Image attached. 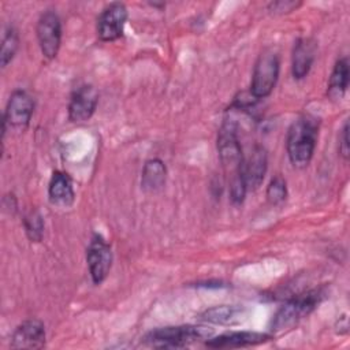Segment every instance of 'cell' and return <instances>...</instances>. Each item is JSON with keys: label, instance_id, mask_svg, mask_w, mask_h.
Instances as JSON below:
<instances>
[{"label": "cell", "instance_id": "6da1fadb", "mask_svg": "<svg viewBox=\"0 0 350 350\" xmlns=\"http://www.w3.org/2000/svg\"><path fill=\"white\" fill-rule=\"evenodd\" d=\"M319 119L313 115H299L287 130L286 150L290 163L295 168H305L309 165L319 137Z\"/></svg>", "mask_w": 350, "mask_h": 350}, {"label": "cell", "instance_id": "7a4b0ae2", "mask_svg": "<svg viewBox=\"0 0 350 350\" xmlns=\"http://www.w3.org/2000/svg\"><path fill=\"white\" fill-rule=\"evenodd\" d=\"M217 153L220 164L228 176V182L242 176L243 153L238 138V124L234 119L226 118L217 134Z\"/></svg>", "mask_w": 350, "mask_h": 350}, {"label": "cell", "instance_id": "3957f363", "mask_svg": "<svg viewBox=\"0 0 350 350\" xmlns=\"http://www.w3.org/2000/svg\"><path fill=\"white\" fill-rule=\"evenodd\" d=\"M323 298L324 291L321 288L310 290L291 298L284 305H282L273 314L271 321V329L273 332H283L293 328L299 320L310 314L323 301Z\"/></svg>", "mask_w": 350, "mask_h": 350}, {"label": "cell", "instance_id": "277c9868", "mask_svg": "<svg viewBox=\"0 0 350 350\" xmlns=\"http://www.w3.org/2000/svg\"><path fill=\"white\" fill-rule=\"evenodd\" d=\"M212 329L197 325H172L152 329L144 336V342L152 347H185L198 339L208 338Z\"/></svg>", "mask_w": 350, "mask_h": 350}, {"label": "cell", "instance_id": "5b68a950", "mask_svg": "<svg viewBox=\"0 0 350 350\" xmlns=\"http://www.w3.org/2000/svg\"><path fill=\"white\" fill-rule=\"evenodd\" d=\"M280 70V60L276 52L272 49L262 51L253 67L250 94L256 100L268 97L276 86Z\"/></svg>", "mask_w": 350, "mask_h": 350}, {"label": "cell", "instance_id": "8992f818", "mask_svg": "<svg viewBox=\"0 0 350 350\" xmlns=\"http://www.w3.org/2000/svg\"><path fill=\"white\" fill-rule=\"evenodd\" d=\"M36 33L44 57L55 59L62 44V21L59 15L53 10L44 11L37 21Z\"/></svg>", "mask_w": 350, "mask_h": 350}, {"label": "cell", "instance_id": "52a82bcc", "mask_svg": "<svg viewBox=\"0 0 350 350\" xmlns=\"http://www.w3.org/2000/svg\"><path fill=\"white\" fill-rule=\"evenodd\" d=\"M112 260L111 245L100 234H93L86 249V262L94 284H101L107 279L112 267Z\"/></svg>", "mask_w": 350, "mask_h": 350}, {"label": "cell", "instance_id": "ba28073f", "mask_svg": "<svg viewBox=\"0 0 350 350\" xmlns=\"http://www.w3.org/2000/svg\"><path fill=\"white\" fill-rule=\"evenodd\" d=\"M34 112V100L25 90H14L8 98L4 116H3V130L8 126L10 129L23 130L30 123Z\"/></svg>", "mask_w": 350, "mask_h": 350}, {"label": "cell", "instance_id": "9c48e42d", "mask_svg": "<svg viewBox=\"0 0 350 350\" xmlns=\"http://www.w3.org/2000/svg\"><path fill=\"white\" fill-rule=\"evenodd\" d=\"M129 12L123 3L115 1L103 8L97 18V36L101 41L109 42L123 36Z\"/></svg>", "mask_w": 350, "mask_h": 350}, {"label": "cell", "instance_id": "30bf717a", "mask_svg": "<svg viewBox=\"0 0 350 350\" xmlns=\"http://www.w3.org/2000/svg\"><path fill=\"white\" fill-rule=\"evenodd\" d=\"M98 104V92L93 85L77 88L68 103V119L74 123L86 122L92 118Z\"/></svg>", "mask_w": 350, "mask_h": 350}, {"label": "cell", "instance_id": "8fae6325", "mask_svg": "<svg viewBox=\"0 0 350 350\" xmlns=\"http://www.w3.org/2000/svg\"><path fill=\"white\" fill-rule=\"evenodd\" d=\"M267 168H268L267 150L262 146L256 145L250 150L249 156L243 157L242 176H243V182L246 185L247 191L256 190L260 187L267 174Z\"/></svg>", "mask_w": 350, "mask_h": 350}, {"label": "cell", "instance_id": "7c38bea8", "mask_svg": "<svg viewBox=\"0 0 350 350\" xmlns=\"http://www.w3.org/2000/svg\"><path fill=\"white\" fill-rule=\"evenodd\" d=\"M45 327L42 321L30 319L21 323L12 336L11 347L12 349H41L45 346Z\"/></svg>", "mask_w": 350, "mask_h": 350}, {"label": "cell", "instance_id": "4fadbf2b", "mask_svg": "<svg viewBox=\"0 0 350 350\" xmlns=\"http://www.w3.org/2000/svg\"><path fill=\"white\" fill-rule=\"evenodd\" d=\"M272 339V335L256 331H232L226 332L219 336H215L205 342L206 347L213 349H235L245 346H256L268 342Z\"/></svg>", "mask_w": 350, "mask_h": 350}, {"label": "cell", "instance_id": "5bb4252c", "mask_svg": "<svg viewBox=\"0 0 350 350\" xmlns=\"http://www.w3.org/2000/svg\"><path fill=\"white\" fill-rule=\"evenodd\" d=\"M317 45L309 37H301L295 41L291 56V72L295 79H304L314 62Z\"/></svg>", "mask_w": 350, "mask_h": 350}, {"label": "cell", "instance_id": "9a60e30c", "mask_svg": "<svg viewBox=\"0 0 350 350\" xmlns=\"http://www.w3.org/2000/svg\"><path fill=\"white\" fill-rule=\"evenodd\" d=\"M48 197L53 205L67 208L74 204L75 191L71 178L63 171H55L48 186Z\"/></svg>", "mask_w": 350, "mask_h": 350}, {"label": "cell", "instance_id": "2e32d148", "mask_svg": "<svg viewBox=\"0 0 350 350\" xmlns=\"http://www.w3.org/2000/svg\"><path fill=\"white\" fill-rule=\"evenodd\" d=\"M167 167L160 159H150L144 164L141 175V187L145 191L153 193L165 185Z\"/></svg>", "mask_w": 350, "mask_h": 350}, {"label": "cell", "instance_id": "e0dca14e", "mask_svg": "<svg viewBox=\"0 0 350 350\" xmlns=\"http://www.w3.org/2000/svg\"><path fill=\"white\" fill-rule=\"evenodd\" d=\"M349 77H350V70H349V60L347 57H340L336 60L332 72L329 75L328 81V88H327V96L331 100H340L347 88H349Z\"/></svg>", "mask_w": 350, "mask_h": 350}, {"label": "cell", "instance_id": "ac0fdd59", "mask_svg": "<svg viewBox=\"0 0 350 350\" xmlns=\"http://www.w3.org/2000/svg\"><path fill=\"white\" fill-rule=\"evenodd\" d=\"M241 314H242V309L238 306L220 305V306H213L205 310L201 314V317L204 321H208L212 324H231L238 321Z\"/></svg>", "mask_w": 350, "mask_h": 350}, {"label": "cell", "instance_id": "d6986e66", "mask_svg": "<svg viewBox=\"0 0 350 350\" xmlns=\"http://www.w3.org/2000/svg\"><path fill=\"white\" fill-rule=\"evenodd\" d=\"M19 46L18 31L12 26H7L3 33L1 40V51H0V64L1 67H7V64L14 59Z\"/></svg>", "mask_w": 350, "mask_h": 350}, {"label": "cell", "instance_id": "ffe728a7", "mask_svg": "<svg viewBox=\"0 0 350 350\" xmlns=\"http://www.w3.org/2000/svg\"><path fill=\"white\" fill-rule=\"evenodd\" d=\"M23 227L31 242H40L44 237V219L37 209H31L23 217Z\"/></svg>", "mask_w": 350, "mask_h": 350}, {"label": "cell", "instance_id": "44dd1931", "mask_svg": "<svg viewBox=\"0 0 350 350\" xmlns=\"http://www.w3.org/2000/svg\"><path fill=\"white\" fill-rule=\"evenodd\" d=\"M265 196H267V200L269 204H272V205L282 204L287 198L286 180L279 175L272 178V180L269 182V185L267 187Z\"/></svg>", "mask_w": 350, "mask_h": 350}, {"label": "cell", "instance_id": "7402d4cb", "mask_svg": "<svg viewBox=\"0 0 350 350\" xmlns=\"http://www.w3.org/2000/svg\"><path fill=\"white\" fill-rule=\"evenodd\" d=\"M349 123L345 122L342 130H340V135H339V154L347 160L349 159Z\"/></svg>", "mask_w": 350, "mask_h": 350}, {"label": "cell", "instance_id": "603a6c76", "mask_svg": "<svg viewBox=\"0 0 350 350\" xmlns=\"http://www.w3.org/2000/svg\"><path fill=\"white\" fill-rule=\"evenodd\" d=\"M299 4L301 3H295V1H275V3H271L268 8L275 14H284L295 10Z\"/></svg>", "mask_w": 350, "mask_h": 350}]
</instances>
